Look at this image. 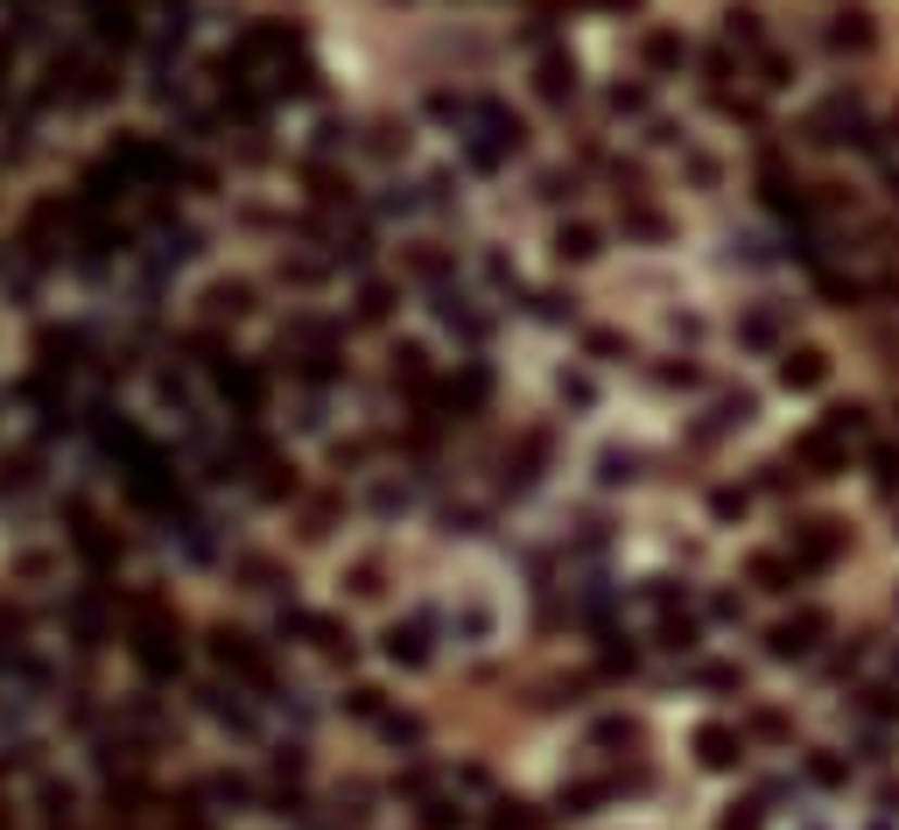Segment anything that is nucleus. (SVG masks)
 Returning <instances> with one entry per match:
<instances>
[{
    "label": "nucleus",
    "instance_id": "nucleus-1",
    "mask_svg": "<svg viewBox=\"0 0 899 830\" xmlns=\"http://www.w3.org/2000/svg\"><path fill=\"white\" fill-rule=\"evenodd\" d=\"M836 550H844V536H836V521H815L794 536V563L801 570H822V563H836Z\"/></svg>",
    "mask_w": 899,
    "mask_h": 830
},
{
    "label": "nucleus",
    "instance_id": "nucleus-2",
    "mask_svg": "<svg viewBox=\"0 0 899 830\" xmlns=\"http://www.w3.org/2000/svg\"><path fill=\"white\" fill-rule=\"evenodd\" d=\"M696 746H702V760H710V767H738L745 739L731 732V725H702V732H696Z\"/></svg>",
    "mask_w": 899,
    "mask_h": 830
},
{
    "label": "nucleus",
    "instance_id": "nucleus-3",
    "mask_svg": "<svg viewBox=\"0 0 899 830\" xmlns=\"http://www.w3.org/2000/svg\"><path fill=\"white\" fill-rule=\"evenodd\" d=\"M822 374H830V360H822L815 345H794L787 360H781V380H787V388H815Z\"/></svg>",
    "mask_w": 899,
    "mask_h": 830
},
{
    "label": "nucleus",
    "instance_id": "nucleus-4",
    "mask_svg": "<svg viewBox=\"0 0 899 830\" xmlns=\"http://www.w3.org/2000/svg\"><path fill=\"white\" fill-rule=\"evenodd\" d=\"M815 633H822V619H815V613L787 619V627H773V655H808V647H815Z\"/></svg>",
    "mask_w": 899,
    "mask_h": 830
},
{
    "label": "nucleus",
    "instance_id": "nucleus-5",
    "mask_svg": "<svg viewBox=\"0 0 899 830\" xmlns=\"http://www.w3.org/2000/svg\"><path fill=\"white\" fill-rule=\"evenodd\" d=\"M752 577H759L767 591H787V577H801V563H794V556H759Z\"/></svg>",
    "mask_w": 899,
    "mask_h": 830
},
{
    "label": "nucleus",
    "instance_id": "nucleus-6",
    "mask_svg": "<svg viewBox=\"0 0 899 830\" xmlns=\"http://www.w3.org/2000/svg\"><path fill=\"white\" fill-rule=\"evenodd\" d=\"M872 465H878V486L892 493V486H899V451H892V443H878V451H872Z\"/></svg>",
    "mask_w": 899,
    "mask_h": 830
},
{
    "label": "nucleus",
    "instance_id": "nucleus-7",
    "mask_svg": "<svg viewBox=\"0 0 899 830\" xmlns=\"http://www.w3.org/2000/svg\"><path fill=\"white\" fill-rule=\"evenodd\" d=\"M836 42H844V50H864V42H872V28H864V14H850V22L836 28Z\"/></svg>",
    "mask_w": 899,
    "mask_h": 830
}]
</instances>
